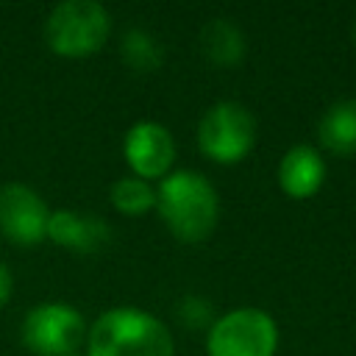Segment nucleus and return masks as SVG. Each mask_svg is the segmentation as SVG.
<instances>
[{"mask_svg": "<svg viewBox=\"0 0 356 356\" xmlns=\"http://www.w3.org/2000/svg\"><path fill=\"white\" fill-rule=\"evenodd\" d=\"M156 211L175 239L197 245L220 220V195L203 172L172 170L159 181Z\"/></svg>", "mask_w": 356, "mask_h": 356, "instance_id": "1", "label": "nucleus"}, {"mask_svg": "<svg viewBox=\"0 0 356 356\" xmlns=\"http://www.w3.org/2000/svg\"><path fill=\"white\" fill-rule=\"evenodd\" d=\"M86 356H175V342L150 312L114 306L86 331Z\"/></svg>", "mask_w": 356, "mask_h": 356, "instance_id": "2", "label": "nucleus"}, {"mask_svg": "<svg viewBox=\"0 0 356 356\" xmlns=\"http://www.w3.org/2000/svg\"><path fill=\"white\" fill-rule=\"evenodd\" d=\"M111 33L108 11L95 0H64L44 19V42L64 58L97 53Z\"/></svg>", "mask_w": 356, "mask_h": 356, "instance_id": "3", "label": "nucleus"}, {"mask_svg": "<svg viewBox=\"0 0 356 356\" xmlns=\"http://www.w3.org/2000/svg\"><path fill=\"white\" fill-rule=\"evenodd\" d=\"M278 350V325L275 320L256 306H239L214 317L206 331L209 356H275Z\"/></svg>", "mask_w": 356, "mask_h": 356, "instance_id": "4", "label": "nucleus"}, {"mask_svg": "<svg viewBox=\"0 0 356 356\" xmlns=\"http://www.w3.org/2000/svg\"><path fill=\"white\" fill-rule=\"evenodd\" d=\"M256 145V120L248 106L236 100H220L209 106L197 122V147L217 164L242 161Z\"/></svg>", "mask_w": 356, "mask_h": 356, "instance_id": "5", "label": "nucleus"}, {"mask_svg": "<svg viewBox=\"0 0 356 356\" xmlns=\"http://www.w3.org/2000/svg\"><path fill=\"white\" fill-rule=\"evenodd\" d=\"M19 337L22 345L36 356H67L75 353L86 339V323L75 306L47 300L25 312Z\"/></svg>", "mask_w": 356, "mask_h": 356, "instance_id": "6", "label": "nucleus"}, {"mask_svg": "<svg viewBox=\"0 0 356 356\" xmlns=\"http://www.w3.org/2000/svg\"><path fill=\"white\" fill-rule=\"evenodd\" d=\"M50 211L36 189L19 181H8L0 186V234L19 245L31 248L47 239Z\"/></svg>", "mask_w": 356, "mask_h": 356, "instance_id": "7", "label": "nucleus"}, {"mask_svg": "<svg viewBox=\"0 0 356 356\" xmlns=\"http://www.w3.org/2000/svg\"><path fill=\"white\" fill-rule=\"evenodd\" d=\"M122 156L131 167V175L142 178V181H153V178H164L172 172V161H175V139L170 134V128H164L156 120H139L128 128L125 139H122Z\"/></svg>", "mask_w": 356, "mask_h": 356, "instance_id": "8", "label": "nucleus"}, {"mask_svg": "<svg viewBox=\"0 0 356 356\" xmlns=\"http://www.w3.org/2000/svg\"><path fill=\"white\" fill-rule=\"evenodd\" d=\"M47 239L56 245L72 250V253H97L111 242V225L100 214L75 211V209H58L50 211L47 220Z\"/></svg>", "mask_w": 356, "mask_h": 356, "instance_id": "9", "label": "nucleus"}, {"mask_svg": "<svg viewBox=\"0 0 356 356\" xmlns=\"http://www.w3.org/2000/svg\"><path fill=\"white\" fill-rule=\"evenodd\" d=\"M325 181V159L312 145H292L278 161V186L295 200H306L320 192Z\"/></svg>", "mask_w": 356, "mask_h": 356, "instance_id": "10", "label": "nucleus"}, {"mask_svg": "<svg viewBox=\"0 0 356 356\" xmlns=\"http://www.w3.org/2000/svg\"><path fill=\"white\" fill-rule=\"evenodd\" d=\"M245 47H248L245 33H242V28L234 19L214 17L200 31V53H203V58L209 64H214L220 70L242 64Z\"/></svg>", "mask_w": 356, "mask_h": 356, "instance_id": "11", "label": "nucleus"}, {"mask_svg": "<svg viewBox=\"0 0 356 356\" xmlns=\"http://www.w3.org/2000/svg\"><path fill=\"white\" fill-rule=\"evenodd\" d=\"M317 139L334 156H356V97L337 100L323 111Z\"/></svg>", "mask_w": 356, "mask_h": 356, "instance_id": "12", "label": "nucleus"}, {"mask_svg": "<svg viewBox=\"0 0 356 356\" xmlns=\"http://www.w3.org/2000/svg\"><path fill=\"white\" fill-rule=\"evenodd\" d=\"M120 56L134 72H153L164 61V47L150 31L128 28L120 39Z\"/></svg>", "mask_w": 356, "mask_h": 356, "instance_id": "13", "label": "nucleus"}, {"mask_svg": "<svg viewBox=\"0 0 356 356\" xmlns=\"http://www.w3.org/2000/svg\"><path fill=\"white\" fill-rule=\"evenodd\" d=\"M108 200L111 206L120 211V214H128V217H139L150 209H156V189L136 178V175H125V178H117L108 189Z\"/></svg>", "mask_w": 356, "mask_h": 356, "instance_id": "14", "label": "nucleus"}, {"mask_svg": "<svg viewBox=\"0 0 356 356\" xmlns=\"http://www.w3.org/2000/svg\"><path fill=\"white\" fill-rule=\"evenodd\" d=\"M175 317L181 320V325L184 328H195V331H200V328H211V323H214V309H211V303L206 300V298H200V295H195V292H186L178 303H175Z\"/></svg>", "mask_w": 356, "mask_h": 356, "instance_id": "15", "label": "nucleus"}, {"mask_svg": "<svg viewBox=\"0 0 356 356\" xmlns=\"http://www.w3.org/2000/svg\"><path fill=\"white\" fill-rule=\"evenodd\" d=\"M11 289H14V278H11V273H8V267L0 261V306L11 298Z\"/></svg>", "mask_w": 356, "mask_h": 356, "instance_id": "16", "label": "nucleus"}, {"mask_svg": "<svg viewBox=\"0 0 356 356\" xmlns=\"http://www.w3.org/2000/svg\"><path fill=\"white\" fill-rule=\"evenodd\" d=\"M67 356H86V353H78V350H75V353H67Z\"/></svg>", "mask_w": 356, "mask_h": 356, "instance_id": "17", "label": "nucleus"}, {"mask_svg": "<svg viewBox=\"0 0 356 356\" xmlns=\"http://www.w3.org/2000/svg\"><path fill=\"white\" fill-rule=\"evenodd\" d=\"M353 44H356V28H353Z\"/></svg>", "mask_w": 356, "mask_h": 356, "instance_id": "18", "label": "nucleus"}]
</instances>
